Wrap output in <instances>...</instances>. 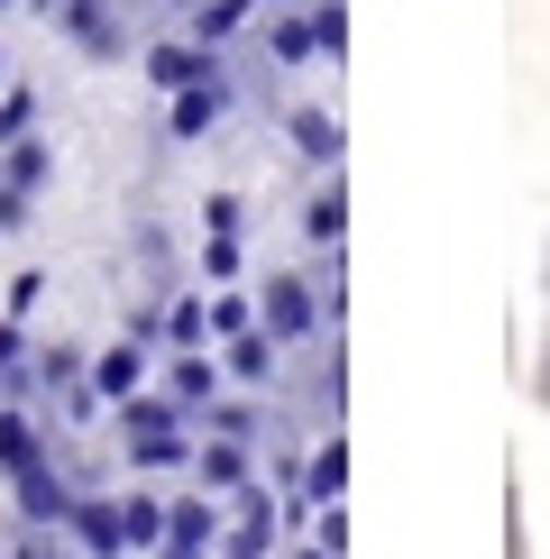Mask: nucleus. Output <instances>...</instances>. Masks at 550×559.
Returning <instances> with one entry per match:
<instances>
[{
	"instance_id": "obj_1",
	"label": "nucleus",
	"mask_w": 550,
	"mask_h": 559,
	"mask_svg": "<svg viewBox=\"0 0 550 559\" xmlns=\"http://www.w3.org/2000/svg\"><path fill=\"white\" fill-rule=\"evenodd\" d=\"M110 431H120V459H129L138 477H175V468H193V450H202V423L175 404L166 385L129 394V404L110 413Z\"/></svg>"
},
{
	"instance_id": "obj_2",
	"label": "nucleus",
	"mask_w": 550,
	"mask_h": 559,
	"mask_svg": "<svg viewBox=\"0 0 550 559\" xmlns=\"http://www.w3.org/2000/svg\"><path fill=\"white\" fill-rule=\"evenodd\" d=\"M258 321H266L285 348L321 340V321H331V294H321V275H275V285L258 294Z\"/></svg>"
},
{
	"instance_id": "obj_3",
	"label": "nucleus",
	"mask_w": 550,
	"mask_h": 559,
	"mask_svg": "<svg viewBox=\"0 0 550 559\" xmlns=\"http://www.w3.org/2000/svg\"><path fill=\"white\" fill-rule=\"evenodd\" d=\"M147 385H156V340L120 331L110 348H92V404H101V413H120L129 394H147Z\"/></svg>"
},
{
	"instance_id": "obj_4",
	"label": "nucleus",
	"mask_w": 550,
	"mask_h": 559,
	"mask_svg": "<svg viewBox=\"0 0 550 559\" xmlns=\"http://www.w3.org/2000/svg\"><path fill=\"white\" fill-rule=\"evenodd\" d=\"M220 523H229L220 496H166V542L147 559H220Z\"/></svg>"
},
{
	"instance_id": "obj_5",
	"label": "nucleus",
	"mask_w": 550,
	"mask_h": 559,
	"mask_svg": "<svg viewBox=\"0 0 550 559\" xmlns=\"http://www.w3.org/2000/svg\"><path fill=\"white\" fill-rule=\"evenodd\" d=\"M56 532H64L83 559H129V514H120V496H74V514H64Z\"/></svg>"
},
{
	"instance_id": "obj_6",
	"label": "nucleus",
	"mask_w": 550,
	"mask_h": 559,
	"mask_svg": "<svg viewBox=\"0 0 550 559\" xmlns=\"http://www.w3.org/2000/svg\"><path fill=\"white\" fill-rule=\"evenodd\" d=\"M258 468V440H229V431H202V450H193V477H202V496H239V486H258L248 477Z\"/></svg>"
},
{
	"instance_id": "obj_7",
	"label": "nucleus",
	"mask_w": 550,
	"mask_h": 559,
	"mask_svg": "<svg viewBox=\"0 0 550 559\" xmlns=\"http://www.w3.org/2000/svg\"><path fill=\"white\" fill-rule=\"evenodd\" d=\"M46 459H56V431H46L28 404H0V477L19 486V477H37Z\"/></svg>"
},
{
	"instance_id": "obj_8",
	"label": "nucleus",
	"mask_w": 550,
	"mask_h": 559,
	"mask_svg": "<svg viewBox=\"0 0 550 559\" xmlns=\"http://www.w3.org/2000/svg\"><path fill=\"white\" fill-rule=\"evenodd\" d=\"M220 385H229V367L212 358V348H166V394H175L183 413H193V423L220 404Z\"/></svg>"
},
{
	"instance_id": "obj_9",
	"label": "nucleus",
	"mask_w": 550,
	"mask_h": 559,
	"mask_svg": "<svg viewBox=\"0 0 550 559\" xmlns=\"http://www.w3.org/2000/svg\"><path fill=\"white\" fill-rule=\"evenodd\" d=\"M220 120H229V74H202V83L166 92V138H212Z\"/></svg>"
},
{
	"instance_id": "obj_10",
	"label": "nucleus",
	"mask_w": 550,
	"mask_h": 559,
	"mask_svg": "<svg viewBox=\"0 0 550 559\" xmlns=\"http://www.w3.org/2000/svg\"><path fill=\"white\" fill-rule=\"evenodd\" d=\"M202 74H220V46H202V37H156L147 46V83L156 92H183V83H202Z\"/></svg>"
},
{
	"instance_id": "obj_11",
	"label": "nucleus",
	"mask_w": 550,
	"mask_h": 559,
	"mask_svg": "<svg viewBox=\"0 0 550 559\" xmlns=\"http://www.w3.org/2000/svg\"><path fill=\"white\" fill-rule=\"evenodd\" d=\"M220 367H229V385H275V367H285V340H275L266 321H248L239 340H220Z\"/></svg>"
},
{
	"instance_id": "obj_12",
	"label": "nucleus",
	"mask_w": 550,
	"mask_h": 559,
	"mask_svg": "<svg viewBox=\"0 0 550 559\" xmlns=\"http://www.w3.org/2000/svg\"><path fill=\"white\" fill-rule=\"evenodd\" d=\"M46 19H56V28L74 37L83 56H120V46H129V37H120V19H110V0H56Z\"/></svg>"
},
{
	"instance_id": "obj_13",
	"label": "nucleus",
	"mask_w": 550,
	"mask_h": 559,
	"mask_svg": "<svg viewBox=\"0 0 550 559\" xmlns=\"http://www.w3.org/2000/svg\"><path fill=\"white\" fill-rule=\"evenodd\" d=\"M258 10H266V0H193V10H183V37H202V46H229V37H239Z\"/></svg>"
},
{
	"instance_id": "obj_14",
	"label": "nucleus",
	"mask_w": 550,
	"mask_h": 559,
	"mask_svg": "<svg viewBox=\"0 0 550 559\" xmlns=\"http://www.w3.org/2000/svg\"><path fill=\"white\" fill-rule=\"evenodd\" d=\"M285 138L303 147V166H321V175H331V166H339V147H349L331 110H285Z\"/></svg>"
},
{
	"instance_id": "obj_15",
	"label": "nucleus",
	"mask_w": 550,
	"mask_h": 559,
	"mask_svg": "<svg viewBox=\"0 0 550 559\" xmlns=\"http://www.w3.org/2000/svg\"><path fill=\"white\" fill-rule=\"evenodd\" d=\"M156 348H212V302L202 294H175L156 312Z\"/></svg>"
},
{
	"instance_id": "obj_16",
	"label": "nucleus",
	"mask_w": 550,
	"mask_h": 559,
	"mask_svg": "<svg viewBox=\"0 0 550 559\" xmlns=\"http://www.w3.org/2000/svg\"><path fill=\"white\" fill-rule=\"evenodd\" d=\"M266 56H275V64H312V56H321L312 10H285V0H275V19H266Z\"/></svg>"
},
{
	"instance_id": "obj_17",
	"label": "nucleus",
	"mask_w": 550,
	"mask_h": 559,
	"mask_svg": "<svg viewBox=\"0 0 550 559\" xmlns=\"http://www.w3.org/2000/svg\"><path fill=\"white\" fill-rule=\"evenodd\" d=\"M339 486H349V440L331 431V440L303 459V496H312V504H339Z\"/></svg>"
},
{
	"instance_id": "obj_18",
	"label": "nucleus",
	"mask_w": 550,
	"mask_h": 559,
	"mask_svg": "<svg viewBox=\"0 0 550 559\" xmlns=\"http://www.w3.org/2000/svg\"><path fill=\"white\" fill-rule=\"evenodd\" d=\"M46 175H56V147H46V138H10V147H0V183H19V193H37Z\"/></svg>"
},
{
	"instance_id": "obj_19",
	"label": "nucleus",
	"mask_w": 550,
	"mask_h": 559,
	"mask_svg": "<svg viewBox=\"0 0 550 559\" xmlns=\"http://www.w3.org/2000/svg\"><path fill=\"white\" fill-rule=\"evenodd\" d=\"M339 229H349V193L321 183V193L303 202V239H312V248H339Z\"/></svg>"
},
{
	"instance_id": "obj_20",
	"label": "nucleus",
	"mask_w": 550,
	"mask_h": 559,
	"mask_svg": "<svg viewBox=\"0 0 550 559\" xmlns=\"http://www.w3.org/2000/svg\"><path fill=\"white\" fill-rule=\"evenodd\" d=\"M120 514H129V550L166 542V496H120Z\"/></svg>"
},
{
	"instance_id": "obj_21",
	"label": "nucleus",
	"mask_w": 550,
	"mask_h": 559,
	"mask_svg": "<svg viewBox=\"0 0 550 559\" xmlns=\"http://www.w3.org/2000/svg\"><path fill=\"white\" fill-rule=\"evenodd\" d=\"M28 367H37L28 331H19V312H0V385H28Z\"/></svg>"
},
{
	"instance_id": "obj_22",
	"label": "nucleus",
	"mask_w": 550,
	"mask_h": 559,
	"mask_svg": "<svg viewBox=\"0 0 550 559\" xmlns=\"http://www.w3.org/2000/svg\"><path fill=\"white\" fill-rule=\"evenodd\" d=\"M202 431H229V440H266V413H258V404H229V394H220V404L202 413Z\"/></svg>"
},
{
	"instance_id": "obj_23",
	"label": "nucleus",
	"mask_w": 550,
	"mask_h": 559,
	"mask_svg": "<svg viewBox=\"0 0 550 559\" xmlns=\"http://www.w3.org/2000/svg\"><path fill=\"white\" fill-rule=\"evenodd\" d=\"M28 120H37V92L0 83V147H10V138H28Z\"/></svg>"
},
{
	"instance_id": "obj_24",
	"label": "nucleus",
	"mask_w": 550,
	"mask_h": 559,
	"mask_svg": "<svg viewBox=\"0 0 550 559\" xmlns=\"http://www.w3.org/2000/svg\"><path fill=\"white\" fill-rule=\"evenodd\" d=\"M312 542L331 559H349V504H312Z\"/></svg>"
},
{
	"instance_id": "obj_25",
	"label": "nucleus",
	"mask_w": 550,
	"mask_h": 559,
	"mask_svg": "<svg viewBox=\"0 0 550 559\" xmlns=\"http://www.w3.org/2000/svg\"><path fill=\"white\" fill-rule=\"evenodd\" d=\"M202 275H212V285L239 275V229H212V239H202Z\"/></svg>"
},
{
	"instance_id": "obj_26",
	"label": "nucleus",
	"mask_w": 550,
	"mask_h": 559,
	"mask_svg": "<svg viewBox=\"0 0 550 559\" xmlns=\"http://www.w3.org/2000/svg\"><path fill=\"white\" fill-rule=\"evenodd\" d=\"M248 321H258V302H248V294H212V340H239Z\"/></svg>"
},
{
	"instance_id": "obj_27",
	"label": "nucleus",
	"mask_w": 550,
	"mask_h": 559,
	"mask_svg": "<svg viewBox=\"0 0 550 559\" xmlns=\"http://www.w3.org/2000/svg\"><path fill=\"white\" fill-rule=\"evenodd\" d=\"M312 37H321V56H339L349 46V10L339 0H312Z\"/></svg>"
},
{
	"instance_id": "obj_28",
	"label": "nucleus",
	"mask_w": 550,
	"mask_h": 559,
	"mask_svg": "<svg viewBox=\"0 0 550 559\" xmlns=\"http://www.w3.org/2000/svg\"><path fill=\"white\" fill-rule=\"evenodd\" d=\"M10 559H83V550H74V542H64V532H28V542H19Z\"/></svg>"
},
{
	"instance_id": "obj_29",
	"label": "nucleus",
	"mask_w": 550,
	"mask_h": 559,
	"mask_svg": "<svg viewBox=\"0 0 550 559\" xmlns=\"http://www.w3.org/2000/svg\"><path fill=\"white\" fill-rule=\"evenodd\" d=\"M28 202H37V193H19V183H0V229H28Z\"/></svg>"
},
{
	"instance_id": "obj_30",
	"label": "nucleus",
	"mask_w": 550,
	"mask_h": 559,
	"mask_svg": "<svg viewBox=\"0 0 550 559\" xmlns=\"http://www.w3.org/2000/svg\"><path fill=\"white\" fill-rule=\"evenodd\" d=\"M285 559H331V550H321V542H303V550H285Z\"/></svg>"
},
{
	"instance_id": "obj_31",
	"label": "nucleus",
	"mask_w": 550,
	"mask_h": 559,
	"mask_svg": "<svg viewBox=\"0 0 550 559\" xmlns=\"http://www.w3.org/2000/svg\"><path fill=\"white\" fill-rule=\"evenodd\" d=\"M0 83H10V56H0Z\"/></svg>"
},
{
	"instance_id": "obj_32",
	"label": "nucleus",
	"mask_w": 550,
	"mask_h": 559,
	"mask_svg": "<svg viewBox=\"0 0 550 559\" xmlns=\"http://www.w3.org/2000/svg\"><path fill=\"white\" fill-rule=\"evenodd\" d=\"M0 10H10V0H0Z\"/></svg>"
},
{
	"instance_id": "obj_33",
	"label": "nucleus",
	"mask_w": 550,
	"mask_h": 559,
	"mask_svg": "<svg viewBox=\"0 0 550 559\" xmlns=\"http://www.w3.org/2000/svg\"><path fill=\"white\" fill-rule=\"evenodd\" d=\"M0 559H10V550H0Z\"/></svg>"
},
{
	"instance_id": "obj_34",
	"label": "nucleus",
	"mask_w": 550,
	"mask_h": 559,
	"mask_svg": "<svg viewBox=\"0 0 550 559\" xmlns=\"http://www.w3.org/2000/svg\"><path fill=\"white\" fill-rule=\"evenodd\" d=\"M266 10H275V0H266Z\"/></svg>"
}]
</instances>
